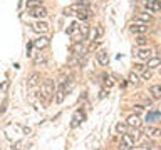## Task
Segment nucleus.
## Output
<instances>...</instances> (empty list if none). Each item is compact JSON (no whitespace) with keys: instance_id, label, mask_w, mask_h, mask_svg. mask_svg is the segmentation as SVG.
Listing matches in <instances>:
<instances>
[{"instance_id":"obj_1","label":"nucleus","mask_w":161,"mask_h":150,"mask_svg":"<svg viewBox=\"0 0 161 150\" xmlns=\"http://www.w3.org/2000/svg\"><path fill=\"white\" fill-rule=\"evenodd\" d=\"M54 93H55V83H54V80H44V83H42V87H40V97L45 98V100H50L54 97Z\"/></svg>"},{"instance_id":"obj_2","label":"nucleus","mask_w":161,"mask_h":150,"mask_svg":"<svg viewBox=\"0 0 161 150\" xmlns=\"http://www.w3.org/2000/svg\"><path fill=\"white\" fill-rule=\"evenodd\" d=\"M131 32H133L134 35H144L146 32H148V23L136 20V22L131 25Z\"/></svg>"},{"instance_id":"obj_3","label":"nucleus","mask_w":161,"mask_h":150,"mask_svg":"<svg viewBox=\"0 0 161 150\" xmlns=\"http://www.w3.org/2000/svg\"><path fill=\"white\" fill-rule=\"evenodd\" d=\"M136 140L133 138V135L131 133H123V137H121V143H119V148H123V150H128L129 147H133Z\"/></svg>"},{"instance_id":"obj_4","label":"nucleus","mask_w":161,"mask_h":150,"mask_svg":"<svg viewBox=\"0 0 161 150\" xmlns=\"http://www.w3.org/2000/svg\"><path fill=\"white\" fill-rule=\"evenodd\" d=\"M64 80H65V78H60V82H59V88L55 90V102H57V103H62V102H64V98H65Z\"/></svg>"},{"instance_id":"obj_5","label":"nucleus","mask_w":161,"mask_h":150,"mask_svg":"<svg viewBox=\"0 0 161 150\" xmlns=\"http://www.w3.org/2000/svg\"><path fill=\"white\" fill-rule=\"evenodd\" d=\"M134 53L139 60H149L151 57H153V50L151 48H138Z\"/></svg>"},{"instance_id":"obj_6","label":"nucleus","mask_w":161,"mask_h":150,"mask_svg":"<svg viewBox=\"0 0 161 150\" xmlns=\"http://www.w3.org/2000/svg\"><path fill=\"white\" fill-rule=\"evenodd\" d=\"M29 15H30V17H35V18H45V17H47V10L40 5V7L30 8V13Z\"/></svg>"},{"instance_id":"obj_7","label":"nucleus","mask_w":161,"mask_h":150,"mask_svg":"<svg viewBox=\"0 0 161 150\" xmlns=\"http://www.w3.org/2000/svg\"><path fill=\"white\" fill-rule=\"evenodd\" d=\"M144 5H146V10H148V12H159L161 10V2L159 0H146Z\"/></svg>"},{"instance_id":"obj_8","label":"nucleus","mask_w":161,"mask_h":150,"mask_svg":"<svg viewBox=\"0 0 161 150\" xmlns=\"http://www.w3.org/2000/svg\"><path fill=\"white\" fill-rule=\"evenodd\" d=\"M39 83H40V73L34 72V73L27 78V87H29V88H34V87H37Z\"/></svg>"},{"instance_id":"obj_9","label":"nucleus","mask_w":161,"mask_h":150,"mask_svg":"<svg viewBox=\"0 0 161 150\" xmlns=\"http://www.w3.org/2000/svg\"><path fill=\"white\" fill-rule=\"evenodd\" d=\"M126 123H128V127L138 128L139 125H141V120H139V117H138L136 113H133V115H129V117L126 118Z\"/></svg>"},{"instance_id":"obj_10","label":"nucleus","mask_w":161,"mask_h":150,"mask_svg":"<svg viewBox=\"0 0 161 150\" xmlns=\"http://www.w3.org/2000/svg\"><path fill=\"white\" fill-rule=\"evenodd\" d=\"M80 7H82L80 3H75V5H70V7H65V8H64V15H65V17H70V15H77V12L80 10Z\"/></svg>"},{"instance_id":"obj_11","label":"nucleus","mask_w":161,"mask_h":150,"mask_svg":"<svg viewBox=\"0 0 161 150\" xmlns=\"http://www.w3.org/2000/svg\"><path fill=\"white\" fill-rule=\"evenodd\" d=\"M146 67L151 68V70L161 67V57H151L149 60H146Z\"/></svg>"},{"instance_id":"obj_12","label":"nucleus","mask_w":161,"mask_h":150,"mask_svg":"<svg viewBox=\"0 0 161 150\" xmlns=\"http://www.w3.org/2000/svg\"><path fill=\"white\" fill-rule=\"evenodd\" d=\"M96 57H97V62H99L101 65H108V63H109V55H108V52H106V50H99Z\"/></svg>"},{"instance_id":"obj_13","label":"nucleus","mask_w":161,"mask_h":150,"mask_svg":"<svg viewBox=\"0 0 161 150\" xmlns=\"http://www.w3.org/2000/svg\"><path fill=\"white\" fill-rule=\"evenodd\" d=\"M32 30H34L35 33H45V32L49 30V25L45 23V22H37V23L32 27Z\"/></svg>"},{"instance_id":"obj_14","label":"nucleus","mask_w":161,"mask_h":150,"mask_svg":"<svg viewBox=\"0 0 161 150\" xmlns=\"http://www.w3.org/2000/svg\"><path fill=\"white\" fill-rule=\"evenodd\" d=\"M47 45H49V38H47V37H39V38L34 42V47H35V48H39V50L45 48Z\"/></svg>"},{"instance_id":"obj_15","label":"nucleus","mask_w":161,"mask_h":150,"mask_svg":"<svg viewBox=\"0 0 161 150\" xmlns=\"http://www.w3.org/2000/svg\"><path fill=\"white\" fill-rule=\"evenodd\" d=\"M149 93L154 100H159L161 98V85H153V87L149 88Z\"/></svg>"},{"instance_id":"obj_16","label":"nucleus","mask_w":161,"mask_h":150,"mask_svg":"<svg viewBox=\"0 0 161 150\" xmlns=\"http://www.w3.org/2000/svg\"><path fill=\"white\" fill-rule=\"evenodd\" d=\"M84 50V43L82 42H74V45L70 47V52H72L74 55H80Z\"/></svg>"},{"instance_id":"obj_17","label":"nucleus","mask_w":161,"mask_h":150,"mask_svg":"<svg viewBox=\"0 0 161 150\" xmlns=\"http://www.w3.org/2000/svg\"><path fill=\"white\" fill-rule=\"evenodd\" d=\"M146 135H148L149 138H156V137H159V135H161V130L156 128V127H148V128H146Z\"/></svg>"},{"instance_id":"obj_18","label":"nucleus","mask_w":161,"mask_h":150,"mask_svg":"<svg viewBox=\"0 0 161 150\" xmlns=\"http://www.w3.org/2000/svg\"><path fill=\"white\" fill-rule=\"evenodd\" d=\"M84 117H86V115L82 112H75L74 113V118H72V123H70V125H72V127H77V125L84 120Z\"/></svg>"},{"instance_id":"obj_19","label":"nucleus","mask_w":161,"mask_h":150,"mask_svg":"<svg viewBox=\"0 0 161 150\" xmlns=\"http://www.w3.org/2000/svg\"><path fill=\"white\" fill-rule=\"evenodd\" d=\"M136 20H139V22L148 23V22H151V20H153V17H151V13H148V12H141V13H138V17H136Z\"/></svg>"},{"instance_id":"obj_20","label":"nucleus","mask_w":161,"mask_h":150,"mask_svg":"<svg viewBox=\"0 0 161 150\" xmlns=\"http://www.w3.org/2000/svg\"><path fill=\"white\" fill-rule=\"evenodd\" d=\"M75 32H79V25H77V23H70V25H69V28H67V35L74 37Z\"/></svg>"},{"instance_id":"obj_21","label":"nucleus","mask_w":161,"mask_h":150,"mask_svg":"<svg viewBox=\"0 0 161 150\" xmlns=\"http://www.w3.org/2000/svg\"><path fill=\"white\" fill-rule=\"evenodd\" d=\"M34 63L39 65V63H47V57L44 53H39L37 57H34Z\"/></svg>"},{"instance_id":"obj_22","label":"nucleus","mask_w":161,"mask_h":150,"mask_svg":"<svg viewBox=\"0 0 161 150\" xmlns=\"http://www.w3.org/2000/svg\"><path fill=\"white\" fill-rule=\"evenodd\" d=\"M42 5V0H27V8H35V7H40Z\"/></svg>"},{"instance_id":"obj_23","label":"nucleus","mask_w":161,"mask_h":150,"mask_svg":"<svg viewBox=\"0 0 161 150\" xmlns=\"http://www.w3.org/2000/svg\"><path fill=\"white\" fill-rule=\"evenodd\" d=\"M79 32H80V35H82L84 40L89 37V27H87V25H80V27H79Z\"/></svg>"},{"instance_id":"obj_24","label":"nucleus","mask_w":161,"mask_h":150,"mask_svg":"<svg viewBox=\"0 0 161 150\" xmlns=\"http://www.w3.org/2000/svg\"><path fill=\"white\" fill-rule=\"evenodd\" d=\"M128 80H129V83H133V85H138V83H139V77H138V75H136L134 72H131V73H129Z\"/></svg>"},{"instance_id":"obj_25","label":"nucleus","mask_w":161,"mask_h":150,"mask_svg":"<svg viewBox=\"0 0 161 150\" xmlns=\"http://www.w3.org/2000/svg\"><path fill=\"white\" fill-rule=\"evenodd\" d=\"M156 118H159V112H149L146 115V120H148V122H154Z\"/></svg>"},{"instance_id":"obj_26","label":"nucleus","mask_w":161,"mask_h":150,"mask_svg":"<svg viewBox=\"0 0 161 150\" xmlns=\"http://www.w3.org/2000/svg\"><path fill=\"white\" fill-rule=\"evenodd\" d=\"M126 130H128V123H118L116 125V132L118 133H126Z\"/></svg>"},{"instance_id":"obj_27","label":"nucleus","mask_w":161,"mask_h":150,"mask_svg":"<svg viewBox=\"0 0 161 150\" xmlns=\"http://www.w3.org/2000/svg\"><path fill=\"white\" fill-rule=\"evenodd\" d=\"M103 35H104V27L103 25H97V27H96V40H99Z\"/></svg>"},{"instance_id":"obj_28","label":"nucleus","mask_w":161,"mask_h":150,"mask_svg":"<svg viewBox=\"0 0 161 150\" xmlns=\"http://www.w3.org/2000/svg\"><path fill=\"white\" fill-rule=\"evenodd\" d=\"M136 43H138L139 47H143V45L148 43V38H146L144 35H138V38H136Z\"/></svg>"},{"instance_id":"obj_29","label":"nucleus","mask_w":161,"mask_h":150,"mask_svg":"<svg viewBox=\"0 0 161 150\" xmlns=\"http://www.w3.org/2000/svg\"><path fill=\"white\" fill-rule=\"evenodd\" d=\"M151 77H153V72H151V68L146 67V68L143 70V80H149Z\"/></svg>"},{"instance_id":"obj_30","label":"nucleus","mask_w":161,"mask_h":150,"mask_svg":"<svg viewBox=\"0 0 161 150\" xmlns=\"http://www.w3.org/2000/svg\"><path fill=\"white\" fill-rule=\"evenodd\" d=\"M101 45V40H96L94 38V42H91V45H89V52H92V50H96Z\"/></svg>"},{"instance_id":"obj_31","label":"nucleus","mask_w":161,"mask_h":150,"mask_svg":"<svg viewBox=\"0 0 161 150\" xmlns=\"http://www.w3.org/2000/svg\"><path fill=\"white\" fill-rule=\"evenodd\" d=\"M104 85H106V87H108V88H111V87H113V80H111V77H106V75H104Z\"/></svg>"},{"instance_id":"obj_32","label":"nucleus","mask_w":161,"mask_h":150,"mask_svg":"<svg viewBox=\"0 0 161 150\" xmlns=\"http://www.w3.org/2000/svg\"><path fill=\"white\" fill-rule=\"evenodd\" d=\"M134 113H136V115L143 113V107H141V105H134Z\"/></svg>"},{"instance_id":"obj_33","label":"nucleus","mask_w":161,"mask_h":150,"mask_svg":"<svg viewBox=\"0 0 161 150\" xmlns=\"http://www.w3.org/2000/svg\"><path fill=\"white\" fill-rule=\"evenodd\" d=\"M106 95H109V88H108V90H106V88H103V90H101V95H99V97H101V98H104Z\"/></svg>"},{"instance_id":"obj_34","label":"nucleus","mask_w":161,"mask_h":150,"mask_svg":"<svg viewBox=\"0 0 161 150\" xmlns=\"http://www.w3.org/2000/svg\"><path fill=\"white\" fill-rule=\"evenodd\" d=\"M134 68H136V70H139V72H143L146 67H144V65H141V63H136V65H134Z\"/></svg>"},{"instance_id":"obj_35","label":"nucleus","mask_w":161,"mask_h":150,"mask_svg":"<svg viewBox=\"0 0 161 150\" xmlns=\"http://www.w3.org/2000/svg\"><path fill=\"white\" fill-rule=\"evenodd\" d=\"M77 2L80 5H84V7H87V5H89V0H77Z\"/></svg>"},{"instance_id":"obj_36","label":"nucleus","mask_w":161,"mask_h":150,"mask_svg":"<svg viewBox=\"0 0 161 150\" xmlns=\"http://www.w3.org/2000/svg\"><path fill=\"white\" fill-rule=\"evenodd\" d=\"M7 87H8V82H3V83H2V87H0V88H2L3 92H5V90H7Z\"/></svg>"},{"instance_id":"obj_37","label":"nucleus","mask_w":161,"mask_h":150,"mask_svg":"<svg viewBox=\"0 0 161 150\" xmlns=\"http://www.w3.org/2000/svg\"><path fill=\"white\" fill-rule=\"evenodd\" d=\"M148 150H159V147H149Z\"/></svg>"}]
</instances>
